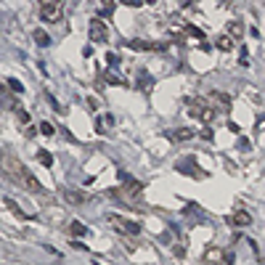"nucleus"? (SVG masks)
I'll use <instances>...</instances> for the list:
<instances>
[{"instance_id": "obj_1", "label": "nucleus", "mask_w": 265, "mask_h": 265, "mask_svg": "<svg viewBox=\"0 0 265 265\" xmlns=\"http://www.w3.org/2000/svg\"><path fill=\"white\" fill-rule=\"evenodd\" d=\"M188 114L194 120L212 122L215 120V106H212V101H207V98H191L188 101Z\"/></svg>"}, {"instance_id": "obj_2", "label": "nucleus", "mask_w": 265, "mask_h": 265, "mask_svg": "<svg viewBox=\"0 0 265 265\" xmlns=\"http://www.w3.org/2000/svg\"><path fill=\"white\" fill-rule=\"evenodd\" d=\"M106 220H109V225L114 228V231L122 234V236H138V234H141V225H138L135 220L122 217V215H109Z\"/></svg>"}, {"instance_id": "obj_3", "label": "nucleus", "mask_w": 265, "mask_h": 265, "mask_svg": "<svg viewBox=\"0 0 265 265\" xmlns=\"http://www.w3.org/2000/svg\"><path fill=\"white\" fill-rule=\"evenodd\" d=\"M88 37H90V43H96V45H103V43H109V27L103 24L101 19H90V27H88Z\"/></svg>"}, {"instance_id": "obj_4", "label": "nucleus", "mask_w": 265, "mask_h": 265, "mask_svg": "<svg viewBox=\"0 0 265 265\" xmlns=\"http://www.w3.org/2000/svg\"><path fill=\"white\" fill-rule=\"evenodd\" d=\"M61 11H64V3H61V0H48V3L40 6V19H43V21H59Z\"/></svg>"}, {"instance_id": "obj_5", "label": "nucleus", "mask_w": 265, "mask_h": 265, "mask_svg": "<svg viewBox=\"0 0 265 265\" xmlns=\"http://www.w3.org/2000/svg\"><path fill=\"white\" fill-rule=\"evenodd\" d=\"M128 48H133V51H157V53H162V51H167V43H148V40H130V43H128Z\"/></svg>"}, {"instance_id": "obj_6", "label": "nucleus", "mask_w": 265, "mask_h": 265, "mask_svg": "<svg viewBox=\"0 0 265 265\" xmlns=\"http://www.w3.org/2000/svg\"><path fill=\"white\" fill-rule=\"evenodd\" d=\"M228 223L236 225V228H244V225H249V223H252V215H249V212H244V210H239V212H234V215H228Z\"/></svg>"}, {"instance_id": "obj_7", "label": "nucleus", "mask_w": 265, "mask_h": 265, "mask_svg": "<svg viewBox=\"0 0 265 265\" xmlns=\"http://www.w3.org/2000/svg\"><path fill=\"white\" fill-rule=\"evenodd\" d=\"M21 183H24V186L29 188V191H34V194H43L45 188H43V183L34 178V175H29V172H24V178H21Z\"/></svg>"}, {"instance_id": "obj_8", "label": "nucleus", "mask_w": 265, "mask_h": 265, "mask_svg": "<svg viewBox=\"0 0 265 265\" xmlns=\"http://www.w3.org/2000/svg\"><path fill=\"white\" fill-rule=\"evenodd\" d=\"M111 125H114V117H111V114H106V117H98V120H96V133L103 135V133L111 128Z\"/></svg>"}, {"instance_id": "obj_9", "label": "nucleus", "mask_w": 265, "mask_h": 265, "mask_svg": "<svg viewBox=\"0 0 265 265\" xmlns=\"http://www.w3.org/2000/svg\"><path fill=\"white\" fill-rule=\"evenodd\" d=\"M241 34H244V24H241L239 19H234V21H228V37H241Z\"/></svg>"}, {"instance_id": "obj_10", "label": "nucleus", "mask_w": 265, "mask_h": 265, "mask_svg": "<svg viewBox=\"0 0 265 265\" xmlns=\"http://www.w3.org/2000/svg\"><path fill=\"white\" fill-rule=\"evenodd\" d=\"M64 199H66L69 204H83V202H85V194H80V191H74V188H66V191H64Z\"/></svg>"}, {"instance_id": "obj_11", "label": "nucleus", "mask_w": 265, "mask_h": 265, "mask_svg": "<svg viewBox=\"0 0 265 265\" xmlns=\"http://www.w3.org/2000/svg\"><path fill=\"white\" fill-rule=\"evenodd\" d=\"M215 45H217V48H220V51H234V37H228V34H220V37H217L215 40Z\"/></svg>"}, {"instance_id": "obj_12", "label": "nucleus", "mask_w": 265, "mask_h": 265, "mask_svg": "<svg viewBox=\"0 0 265 265\" xmlns=\"http://www.w3.org/2000/svg\"><path fill=\"white\" fill-rule=\"evenodd\" d=\"M3 202H6V207H8V210H11V212H14L16 217H29V220H32V215H27V212H21V207H19V204H16L14 199H11V197H6Z\"/></svg>"}, {"instance_id": "obj_13", "label": "nucleus", "mask_w": 265, "mask_h": 265, "mask_svg": "<svg viewBox=\"0 0 265 265\" xmlns=\"http://www.w3.org/2000/svg\"><path fill=\"white\" fill-rule=\"evenodd\" d=\"M69 231H72L74 236H88V234H90V231H88V225H83L80 220H72V223H69Z\"/></svg>"}, {"instance_id": "obj_14", "label": "nucleus", "mask_w": 265, "mask_h": 265, "mask_svg": "<svg viewBox=\"0 0 265 265\" xmlns=\"http://www.w3.org/2000/svg\"><path fill=\"white\" fill-rule=\"evenodd\" d=\"M34 43L45 48V45H51V34L45 32V29H34Z\"/></svg>"}, {"instance_id": "obj_15", "label": "nucleus", "mask_w": 265, "mask_h": 265, "mask_svg": "<svg viewBox=\"0 0 265 265\" xmlns=\"http://www.w3.org/2000/svg\"><path fill=\"white\" fill-rule=\"evenodd\" d=\"M172 138H175V141H191V138H194V130H191V128H180V130L172 133Z\"/></svg>"}, {"instance_id": "obj_16", "label": "nucleus", "mask_w": 265, "mask_h": 265, "mask_svg": "<svg viewBox=\"0 0 265 265\" xmlns=\"http://www.w3.org/2000/svg\"><path fill=\"white\" fill-rule=\"evenodd\" d=\"M37 162L45 165V167H53V157L48 152H37Z\"/></svg>"}, {"instance_id": "obj_17", "label": "nucleus", "mask_w": 265, "mask_h": 265, "mask_svg": "<svg viewBox=\"0 0 265 265\" xmlns=\"http://www.w3.org/2000/svg\"><path fill=\"white\" fill-rule=\"evenodd\" d=\"M8 88L14 90V93H21V90H24V85H21V83H19L16 77H11V80H8Z\"/></svg>"}, {"instance_id": "obj_18", "label": "nucleus", "mask_w": 265, "mask_h": 265, "mask_svg": "<svg viewBox=\"0 0 265 265\" xmlns=\"http://www.w3.org/2000/svg\"><path fill=\"white\" fill-rule=\"evenodd\" d=\"M40 133H43V135H53L56 130H53L51 122H40Z\"/></svg>"}, {"instance_id": "obj_19", "label": "nucleus", "mask_w": 265, "mask_h": 265, "mask_svg": "<svg viewBox=\"0 0 265 265\" xmlns=\"http://www.w3.org/2000/svg\"><path fill=\"white\" fill-rule=\"evenodd\" d=\"M212 98H215V101H220L223 106H231V98H228L225 93H212Z\"/></svg>"}, {"instance_id": "obj_20", "label": "nucleus", "mask_w": 265, "mask_h": 265, "mask_svg": "<svg viewBox=\"0 0 265 265\" xmlns=\"http://www.w3.org/2000/svg\"><path fill=\"white\" fill-rule=\"evenodd\" d=\"M220 255H223L220 249H210V252H207V257H210V260H223Z\"/></svg>"}, {"instance_id": "obj_21", "label": "nucleus", "mask_w": 265, "mask_h": 265, "mask_svg": "<svg viewBox=\"0 0 265 265\" xmlns=\"http://www.w3.org/2000/svg\"><path fill=\"white\" fill-rule=\"evenodd\" d=\"M16 117H19V122H29V114L24 109H16Z\"/></svg>"}, {"instance_id": "obj_22", "label": "nucleus", "mask_w": 265, "mask_h": 265, "mask_svg": "<svg viewBox=\"0 0 265 265\" xmlns=\"http://www.w3.org/2000/svg\"><path fill=\"white\" fill-rule=\"evenodd\" d=\"M223 262H225V265H234V255H231V252H225V257H223Z\"/></svg>"}]
</instances>
